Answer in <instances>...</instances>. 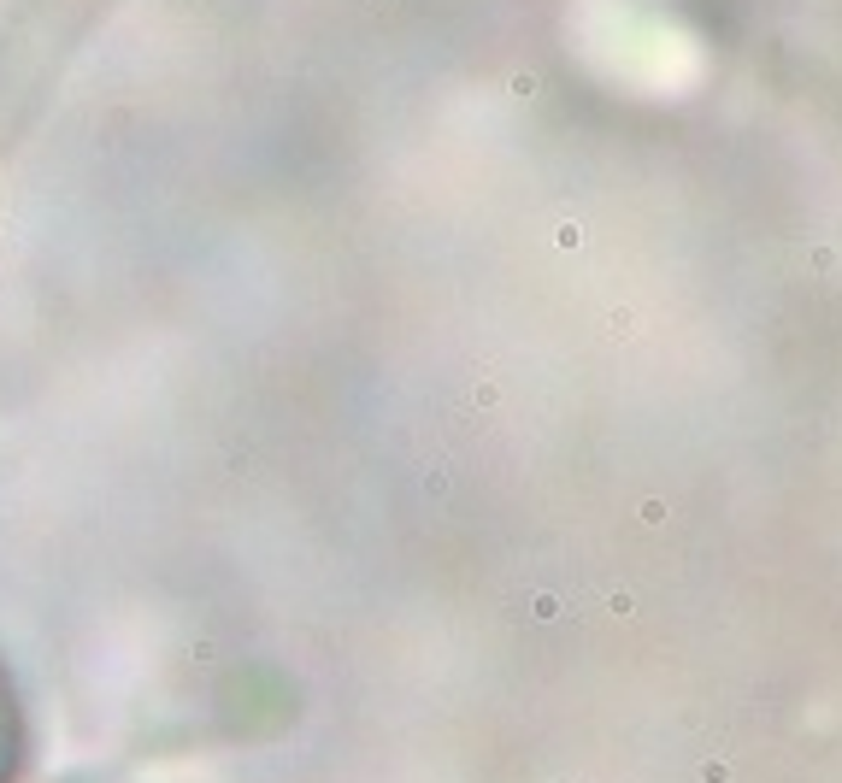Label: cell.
<instances>
[{
	"instance_id": "6da1fadb",
	"label": "cell",
	"mask_w": 842,
	"mask_h": 783,
	"mask_svg": "<svg viewBox=\"0 0 842 783\" xmlns=\"http://www.w3.org/2000/svg\"><path fill=\"white\" fill-rule=\"evenodd\" d=\"M24 707H18V689L12 678H6V666H0V783H12L18 771H24Z\"/></svg>"
}]
</instances>
